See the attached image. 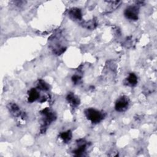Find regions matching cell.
<instances>
[{
  "mask_svg": "<svg viewBox=\"0 0 157 157\" xmlns=\"http://www.w3.org/2000/svg\"><path fill=\"white\" fill-rule=\"evenodd\" d=\"M138 13L139 7L135 6L128 7L124 12L126 18L131 20H137L138 19Z\"/></svg>",
  "mask_w": 157,
  "mask_h": 157,
  "instance_id": "obj_3",
  "label": "cell"
},
{
  "mask_svg": "<svg viewBox=\"0 0 157 157\" xmlns=\"http://www.w3.org/2000/svg\"><path fill=\"white\" fill-rule=\"evenodd\" d=\"M37 87L42 91H47L49 90V85L43 80H39L37 83Z\"/></svg>",
  "mask_w": 157,
  "mask_h": 157,
  "instance_id": "obj_11",
  "label": "cell"
},
{
  "mask_svg": "<svg viewBox=\"0 0 157 157\" xmlns=\"http://www.w3.org/2000/svg\"><path fill=\"white\" fill-rule=\"evenodd\" d=\"M60 138L63 140V142L67 143L69 142L72 138V132L70 130L65 132H63L60 134Z\"/></svg>",
  "mask_w": 157,
  "mask_h": 157,
  "instance_id": "obj_10",
  "label": "cell"
},
{
  "mask_svg": "<svg viewBox=\"0 0 157 157\" xmlns=\"http://www.w3.org/2000/svg\"><path fill=\"white\" fill-rule=\"evenodd\" d=\"M127 83L129 86H135L137 83V77L134 73H130L126 79Z\"/></svg>",
  "mask_w": 157,
  "mask_h": 157,
  "instance_id": "obj_9",
  "label": "cell"
},
{
  "mask_svg": "<svg viewBox=\"0 0 157 157\" xmlns=\"http://www.w3.org/2000/svg\"><path fill=\"white\" fill-rule=\"evenodd\" d=\"M66 99L72 107H77L80 104V100L78 98L75 96L72 93H70L67 94Z\"/></svg>",
  "mask_w": 157,
  "mask_h": 157,
  "instance_id": "obj_6",
  "label": "cell"
},
{
  "mask_svg": "<svg viewBox=\"0 0 157 157\" xmlns=\"http://www.w3.org/2000/svg\"><path fill=\"white\" fill-rule=\"evenodd\" d=\"M85 114L87 119L92 123H98L104 118V115L102 112L93 108L86 109Z\"/></svg>",
  "mask_w": 157,
  "mask_h": 157,
  "instance_id": "obj_1",
  "label": "cell"
},
{
  "mask_svg": "<svg viewBox=\"0 0 157 157\" xmlns=\"http://www.w3.org/2000/svg\"><path fill=\"white\" fill-rule=\"evenodd\" d=\"M8 109L10 111V112L15 117H18L20 115H21V111L20 110V108L18 106L14 104V103H10L8 105Z\"/></svg>",
  "mask_w": 157,
  "mask_h": 157,
  "instance_id": "obj_8",
  "label": "cell"
},
{
  "mask_svg": "<svg viewBox=\"0 0 157 157\" xmlns=\"http://www.w3.org/2000/svg\"><path fill=\"white\" fill-rule=\"evenodd\" d=\"M85 148H86V145L85 144H83L79 145V147L75 150H74V152L76 155L78 156V155H80L83 152L85 151Z\"/></svg>",
  "mask_w": 157,
  "mask_h": 157,
  "instance_id": "obj_13",
  "label": "cell"
},
{
  "mask_svg": "<svg viewBox=\"0 0 157 157\" xmlns=\"http://www.w3.org/2000/svg\"><path fill=\"white\" fill-rule=\"evenodd\" d=\"M42 113L44 115V124L42 126L41 129L46 128V126H48L51 122L54 121L55 119L56 118L55 114L53 112H52L48 108L44 109L42 111Z\"/></svg>",
  "mask_w": 157,
  "mask_h": 157,
  "instance_id": "obj_4",
  "label": "cell"
},
{
  "mask_svg": "<svg viewBox=\"0 0 157 157\" xmlns=\"http://www.w3.org/2000/svg\"><path fill=\"white\" fill-rule=\"evenodd\" d=\"M69 16L71 18L75 20H80L82 18L81 10L78 8H72L68 11Z\"/></svg>",
  "mask_w": 157,
  "mask_h": 157,
  "instance_id": "obj_5",
  "label": "cell"
},
{
  "mask_svg": "<svg viewBox=\"0 0 157 157\" xmlns=\"http://www.w3.org/2000/svg\"><path fill=\"white\" fill-rule=\"evenodd\" d=\"M40 97L39 92L36 88H31L28 93V100L29 102H33L34 101L37 100Z\"/></svg>",
  "mask_w": 157,
  "mask_h": 157,
  "instance_id": "obj_7",
  "label": "cell"
},
{
  "mask_svg": "<svg viewBox=\"0 0 157 157\" xmlns=\"http://www.w3.org/2000/svg\"><path fill=\"white\" fill-rule=\"evenodd\" d=\"M82 24H83V26L87 29H94L97 25L96 21L94 20L83 22Z\"/></svg>",
  "mask_w": 157,
  "mask_h": 157,
  "instance_id": "obj_12",
  "label": "cell"
},
{
  "mask_svg": "<svg viewBox=\"0 0 157 157\" xmlns=\"http://www.w3.org/2000/svg\"><path fill=\"white\" fill-rule=\"evenodd\" d=\"M80 79H81V77H80V76H78V75H74V76L72 77V82H73L75 84L78 83L80 82Z\"/></svg>",
  "mask_w": 157,
  "mask_h": 157,
  "instance_id": "obj_14",
  "label": "cell"
},
{
  "mask_svg": "<svg viewBox=\"0 0 157 157\" xmlns=\"http://www.w3.org/2000/svg\"><path fill=\"white\" fill-rule=\"evenodd\" d=\"M129 99L125 96L119 98L115 104V109L117 112H121L125 111L129 106Z\"/></svg>",
  "mask_w": 157,
  "mask_h": 157,
  "instance_id": "obj_2",
  "label": "cell"
}]
</instances>
